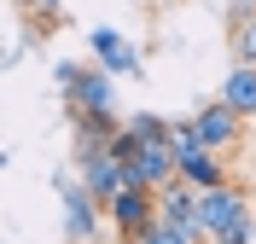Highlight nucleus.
<instances>
[{
	"instance_id": "13",
	"label": "nucleus",
	"mask_w": 256,
	"mask_h": 244,
	"mask_svg": "<svg viewBox=\"0 0 256 244\" xmlns=\"http://www.w3.org/2000/svg\"><path fill=\"white\" fill-rule=\"evenodd\" d=\"M250 239H256V215H244L239 227H233V233H222L216 244H250Z\"/></svg>"
},
{
	"instance_id": "8",
	"label": "nucleus",
	"mask_w": 256,
	"mask_h": 244,
	"mask_svg": "<svg viewBox=\"0 0 256 244\" xmlns=\"http://www.w3.org/2000/svg\"><path fill=\"white\" fill-rule=\"evenodd\" d=\"M216 99H227L239 116H256V64H227L222 93H216Z\"/></svg>"
},
{
	"instance_id": "5",
	"label": "nucleus",
	"mask_w": 256,
	"mask_h": 244,
	"mask_svg": "<svg viewBox=\"0 0 256 244\" xmlns=\"http://www.w3.org/2000/svg\"><path fill=\"white\" fill-rule=\"evenodd\" d=\"M192 128H198V140H204L210 151H233L244 134V116L227 105V99H216V105H204V111H192Z\"/></svg>"
},
{
	"instance_id": "9",
	"label": "nucleus",
	"mask_w": 256,
	"mask_h": 244,
	"mask_svg": "<svg viewBox=\"0 0 256 244\" xmlns=\"http://www.w3.org/2000/svg\"><path fill=\"white\" fill-rule=\"evenodd\" d=\"M180 180H192L198 192H210V186H227V163H222V151H192V157H180Z\"/></svg>"
},
{
	"instance_id": "4",
	"label": "nucleus",
	"mask_w": 256,
	"mask_h": 244,
	"mask_svg": "<svg viewBox=\"0 0 256 244\" xmlns=\"http://www.w3.org/2000/svg\"><path fill=\"white\" fill-rule=\"evenodd\" d=\"M158 215L169 221V227L192 233V239H204V215H198V186L192 180H169V186H158Z\"/></svg>"
},
{
	"instance_id": "10",
	"label": "nucleus",
	"mask_w": 256,
	"mask_h": 244,
	"mask_svg": "<svg viewBox=\"0 0 256 244\" xmlns=\"http://www.w3.org/2000/svg\"><path fill=\"white\" fill-rule=\"evenodd\" d=\"M122 244H198V239H192V233H180V227H169L163 215H152V221H146L134 239H122Z\"/></svg>"
},
{
	"instance_id": "14",
	"label": "nucleus",
	"mask_w": 256,
	"mask_h": 244,
	"mask_svg": "<svg viewBox=\"0 0 256 244\" xmlns=\"http://www.w3.org/2000/svg\"><path fill=\"white\" fill-rule=\"evenodd\" d=\"M52 76H58V93H64V87H76V76H82V64H52Z\"/></svg>"
},
{
	"instance_id": "2",
	"label": "nucleus",
	"mask_w": 256,
	"mask_h": 244,
	"mask_svg": "<svg viewBox=\"0 0 256 244\" xmlns=\"http://www.w3.org/2000/svg\"><path fill=\"white\" fill-rule=\"evenodd\" d=\"M198 215H204V239L216 244L222 233L239 227L244 215H256V204H244V192L227 180V186H210V192H198Z\"/></svg>"
},
{
	"instance_id": "6",
	"label": "nucleus",
	"mask_w": 256,
	"mask_h": 244,
	"mask_svg": "<svg viewBox=\"0 0 256 244\" xmlns=\"http://www.w3.org/2000/svg\"><path fill=\"white\" fill-rule=\"evenodd\" d=\"M88 47H94L99 70H111V76H140V47H134L128 35H116L111 23H94V29H88Z\"/></svg>"
},
{
	"instance_id": "3",
	"label": "nucleus",
	"mask_w": 256,
	"mask_h": 244,
	"mask_svg": "<svg viewBox=\"0 0 256 244\" xmlns=\"http://www.w3.org/2000/svg\"><path fill=\"white\" fill-rule=\"evenodd\" d=\"M105 215H111V227L122 233V239H134V233L158 215V192H152L146 180H128V186H116V192L105 198Z\"/></svg>"
},
{
	"instance_id": "11",
	"label": "nucleus",
	"mask_w": 256,
	"mask_h": 244,
	"mask_svg": "<svg viewBox=\"0 0 256 244\" xmlns=\"http://www.w3.org/2000/svg\"><path fill=\"white\" fill-rule=\"evenodd\" d=\"M128 128L152 146V140H169V128H175V122H163V116H152V111H134V122H128Z\"/></svg>"
},
{
	"instance_id": "16",
	"label": "nucleus",
	"mask_w": 256,
	"mask_h": 244,
	"mask_svg": "<svg viewBox=\"0 0 256 244\" xmlns=\"http://www.w3.org/2000/svg\"><path fill=\"white\" fill-rule=\"evenodd\" d=\"M163 6H175V0H163Z\"/></svg>"
},
{
	"instance_id": "1",
	"label": "nucleus",
	"mask_w": 256,
	"mask_h": 244,
	"mask_svg": "<svg viewBox=\"0 0 256 244\" xmlns=\"http://www.w3.org/2000/svg\"><path fill=\"white\" fill-rule=\"evenodd\" d=\"M99 221H111V215H105V198H99L88 180H64V239L70 244H94Z\"/></svg>"
},
{
	"instance_id": "12",
	"label": "nucleus",
	"mask_w": 256,
	"mask_h": 244,
	"mask_svg": "<svg viewBox=\"0 0 256 244\" xmlns=\"http://www.w3.org/2000/svg\"><path fill=\"white\" fill-rule=\"evenodd\" d=\"M233 58H239V64H256V17L233 29Z\"/></svg>"
},
{
	"instance_id": "15",
	"label": "nucleus",
	"mask_w": 256,
	"mask_h": 244,
	"mask_svg": "<svg viewBox=\"0 0 256 244\" xmlns=\"http://www.w3.org/2000/svg\"><path fill=\"white\" fill-rule=\"evenodd\" d=\"M30 12H35V17H47V23H52V17H58V0H30Z\"/></svg>"
},
{
	"instance_id": "7",
	"label": "nucleus",
	"mask_w": 256,
	"mask_h": 244,
	"mask_svg": "<svg viewBox=\"0 0 256 244\" xmlns=\"http://www.w3.org/2000/svg\"><path fill=\"white\" fill-rule=\"evenodd\" d=\"M175 175H180V163H175V146H169V140L140 146V157H134V180H146V186L158 192V186H169Z\"/></svg>"
}]
</instances>
